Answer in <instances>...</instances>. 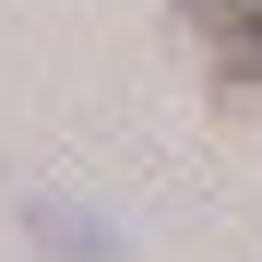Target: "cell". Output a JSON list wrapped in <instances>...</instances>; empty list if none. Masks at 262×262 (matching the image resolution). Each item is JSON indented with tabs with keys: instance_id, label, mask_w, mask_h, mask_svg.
Returning <instances> with one entry per match:
<instances>
[{
	"instance_id": "obj_1",
	"label": "cell",
	"mask_w": 262,
	"mask_h": 262,
	"mask_svg": "<svg viewBox=\"0 0 262 262\" xmlns=\"http://www.w3.org/2000/svg\"><path fill=\"white\" fill-rule=\"evenodd\" d=\"M179 12H191V48L214 72V96L262 107V0H179Z\"/></svg>"
}]
</instances>
